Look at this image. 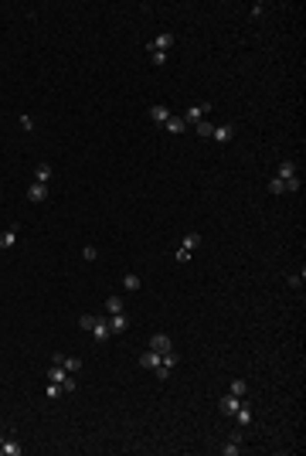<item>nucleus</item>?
<instances>
[{"mask_svg": "<svg viewBox=\"0 0 306 456\" xmlns=\"http://www.w3.org/2000/svg\"><path fill=\"white\" fill-rule=\"evenodd\" d=\"M194 130H197V137H211V133H215V123L201 119V123H194Z\"/></svg>", "mask_w": 306, "mask_h": 456, "instance_id": "obj_22", "label": "nucleus"}, {"mask_svg": "<svg viewBox=\"0 0 306 456\" xmlns=\"http://www.w3.org/2000/svg\"><path fill=\"white\" fill-rule=\"evenodd\" d=\"M150 62L153 65H167V55L163 51H150Z\"/></svg>", "mask_w": 306, "mask_h": 456, "instance_id": "obj_33", "label": "nucleus"}, {"mask_svg": "<svg viewBox=\"0 0 306 456\" xmlns=\"http://www.w3.org/2000/svg\"><path fill=\"white\" fill-rule=\"evenodd\" d=\"M170 371H174V368H167V365H156V368H153V375H156L160 381H167V378H170Z\"/></svg>", "mask_w": 306, "mask_h": 456, "instance_id": "obj_29", "label": "nucleus"}, {"mask_svg": "<svg viewBox=\"0 0 306 456\" xmlns=\"http://www.w3.org/2000/svg\"><path fill=\"white\" fill-rule=\"evenodd\" d=\"M283 184H286V191H289V194H296V191H300V177H289V181H283Z\"/></svg>", "mask_w": 306, "mask_h": 456, "instance_id": "obj_32", "label": "nucleus"}, {"mask_svg": "<svg viewBox=\"0 0 306 456\" xmlns=\"http://www.w3.org/2000/svg\"><path fill=\"white\" fill-rule=\"evenodd\" d=\"M126 327H130V320L123 313H109V334H123Z\"/></svg>", "mask_w": 306, "mask_h": 456, "instance_id": "obj_7", "label": "nucleus"}, {"mask_svg": "<svg viewBox=\"0 0 306 456\" xmlns=\"http://www.w3.org/2000/svg\"><path fill=\"white\" fill-rule=\"evenodd\" d=\"M78 327H82V330H92V327H95V317H92V313H82V317H78Z\"/></svg>", "mask_w": 306, "mask_h": 456, "instance_id": "obj_25", "label": "nucleus"}, {"mask_svg": "<svg viewBox=\"0 0 306 456\" xmlns=\"http://www.w3.org/2000/svg\"><path fill=\"white\" fill-rule=\"evenodd\" d=\"M75 375H65V381H62V388H65V395H68V391H75Z\"/></svg>", "mask_w": 306, "mask_h": 456, "instance_id": "obj_30", "label": "nucleus"}, {"mask_svg": "<svg viewBox=\"0 0 306 456\" xmlns=\"http://www.w3.org/2000/svg\"><path fill=\"white\" fill-rule=\"evenodd\" d=\"M245 391H248V385H245L241 378H235V381H231V395H241V398H245Z\"/></svg>", "mask_w": 306, "mask_h": 456, "instance_id": "obj_26", "label": "nucleus"}, {"mask_svg": "<svg viewBox=\"0 0 306 456\" xmlns=\"http://www.w3.org/2000/svg\"><path fill=\"white\" fill-rule=\"evenodd\" d=\"M170 48H174V34H167V31H163V34H156V38L150 41V51H163V55H167Z\"/></svg>", "mask_w": 306, "mask_h": 456, "instance_id": "obj_3", "label": "nucleus"}, {"mask_svg": "<svg viewBox=\"0 0 306 456\" xmlns=\"http://www.w3.org/2000/svg\"><path fill=\"white\" fill-rule=\"evenodd\" d=\"M269 191H272V194H286V184H283L279 177H272V181H269Z\"/></svg>", "mask_w": 306, "mask_h": 456, "instance_id": "obj_27", "label": "nucleus"}, {"mask_svg": "<svg viewBox=\"0 0 306 456\" xmlns=\"http://www.w3.org/2000/svg\"><path fill=\"white\" fill-rule=\"evenodd\" d=\"M62 368H65L68 375H75L78 368H82V361H78V358H68V354H65V361H62Z\"/></svg>", "mask_w": 306, "mask_h": 456, "instance_id": "obj_24", "label": "nucleus"}, {"mask_svg": "<svg viewBox=\"0 0 306 456\" xmlns=\"http://www.w3.org/2000/svg\"><path fill=\"white\" fill-rule=\"evenodd\" d=\"M21 130H24V133H31V130H34V119H31V116H27V113H24V116H21Z\"/></svg>", "mask_w": 306, "mask_h": 456, "instance_id": "obj_31", "label": "nucleus"}, {"mask_svg": "<svg viewBox=\"0 0 306 456\" xmlns=\"http://www.w3.org/2000/svg\"><path fill=\"white\" fill-rule=\"evenodd\" d=\"M109 337V317H95V327H92V341H106Z\"/></svg>", "mask_w": 306, "mask_h": 456, "instance_id": "obj_5", "label": "nucleus"}, {"mask_svg": "<svg viewBox=\"0 0 306 456\" xmlns=\"http://www.w3.org/2000/svg\"><path fill=\"white\" fill-rule=\"evenodd\" d=\"M163 130H170V133H174V137H177V133H184V130H187V123H184V116H170V119H167V126H163Z\"/></svg>", "mask_w": 306, "mask_h": 456, "instance_id": "obj_12", "label": "nucleus"}, {"mask_svg": "<svg viewBox=\"0 0 306 456\" xmlns=\"http://www.w3.org/2000/svg\"><path fill=\"white\" fill-rule=\"evenodd\" d=\"M65 375H68V371H65L62 365H51V368H48V381H58V385H62V381H65Z\"/></svg>", "mask_w": 306, "mask_h": 456, "instance_id": "obj_20", "label": "nucleus"}, {"mask_svg": "<svg viewBox=\"0 0 306 456\" xmlns=\"http://www.w3.org/2000/svg\"><path fill=\"white\" fill-rule=\"evenodd\" d=\"M106 310H109V313H123V296H119V293H109Z\"/></svg>", "mask_w": 306, "mask_h": 456, "instance_id": "obj_16", "label": "nucleus"}, {"mask_svg": "<svg viewBox=\"0 0 306 456\" xmlns=\"http://www.w3.org/2000/svg\"><path fill=\"white\" fill-rule=\"evenodd\" d=\"M51 181V163H38L34 167V184H48Z\"/></svg>", "mask_w": 306, "mask_h": 456, "instance_id": "obj_11", "label": "nucleus"}, {"mask_svg": "<svg viewBox=\"0 0 306 456\" xmlns=\"http://www.w3.org/2000/svg\"><path fill=\"white\" fill-rule=\"evenodd\" d=\"M180 245H184V249H187V252H194V249H197V245H201V235H197V231H187V235H184V242H180Z\"/></svg>", "mask_w": 306, "mask_h": 456, "instance_id": "obj_19", "label": "nucleus"}, {"mask_svg": "<svg viewBox=\"0 0 306 456\" xmlns=\"http://www.w3.org/2000/svg\"><path fill=\"white\" fill-rule=\"evenodd\" d=\"M82 259H85V262H95V259H99L95 245H85V249H82Z\"/></svg>", "mask_w": 306, "mask_h": 456, "instance_id": "obj_28", "label": "nucleus"}, {"mask_svg": "<svg viewBox=\"0 0 306 456\" xmlns=\"http://www.w3.org/2000/svg\"><path fill=\"white\" fill-rule=\"evenodd\" d=\"M140 286H143V283H140L136 273H126V276H123V290H126V293H136Z\"/></svg>", "mask_w": 306, "mask_h": 456, "instance_id": "obj_13", "label": "nucleus"}, {"mask_svg": "<svg viewBox=\"0 0 306 456\" xmlns=\"http://www.w3.org/2000/svg\"><path fill=\"white\" fill-rule=\"evenodd\" d=\"M276 177H279V181L296 177V163H293V160H283V163H279V170H276Z\"/></svg>", "mask_w": 306, "mask_h": 456, "instance_id": "obj_10", "label": "nucleus"}, {"mask_svg": "<svg viewBox=\"0 0 306 456\" xmlns=\"http://www.w3.org/2000/svg\"><path fill=\"white\" fill-rule=\"evenodd\" d=\"M140 365H143V368H156V365H160V354H156V351H147V354H140Z\"/></svg>", "mask_w": 306, "mask_h": 456, "instance_id": "obj_18", "label": "nucleus"}, {"mask_svg": "<svg viewBox=\"0 0 306 456\" xmlns=\"http://www.w3.org/2000/svg\"><path fill=\"white\" fill-rule=\"evenodd\" d=\"M218 143H231L235 140V123H221V126H215V133H211Z\"/></svg>", "mask_w": 306, "mask_h": 456, "instance_id": "obj_4", "label": "nucleus"}, {"mask_svg": "<svg viewBox=\"0 0 306 456\" xmlns=\"http://www.w3.org/2000/svg\"><path fill=\"white\" fill-rule=\"evenodd\" d=\"M211 113V102H201V106H191L187 113H184V123L191 126V123H201V116H208Z\"/></svg>", "mask_w": 306, "mask_h": 456, "instance_id": "obj_1", "label": "nucleus"}, {"mask_svg": "<svg viewBox=\"0 0 306 456\" xmlns=\"http://www.w3.org/2000/svg\"><path fill=\"white\" fill-rule=\"evenodd\" d=\"M0 446H3V436H0Z\"/></svg>", "mask_w": 306, "mask_h": 456, "instance_id": "obj_37", "label": "nucleus"}, {"mask_svg": "<svg viewBox=\"0 0 306 456\" xmlns=\"http://www.w3.org/2000/svg\"><path fill=\"white\" fill-rule=\"evenodd\" d=\"M248 14H252V17H262V14H265V3H262V0H259V3H252V10H248Z\"/></svg>", "mask_w": 306, "mask_h": 456, "instance_id": "obj_34", "label": "nucleus"}, {"mask_svg": "<svg viewBox=\"0 0 306 456\" xmlns=\"http://www.w3.org/2000/svg\"><path fill=\"white\" fill-rule=\"evenodd\" d=\"M44 395H48V398L55 402V398H62V395H65V388H62L58 381H48V388H44Z\"/></svg>", "mask_w": 306, "mask_h": 456, "instance_id": "obj_21", "label": "nucleus"}, {"mask_svg": "<svg viewBox=\"0 0 306 456\" xmlns=\"http://www.w3.org/2000/svg\"><path fill=\"white\" fill-rule=\"evenodd\" d=\"M0 453H3V456H21V443H17V439H3Z\"/></svg>", "mask_w": 306, "mask_h": 456, "instance_id": "obj_17", "label": "nucleus"}, {"mask_svg": "<svg viewBox=\"0 0 306 456\" xmlns=\"http://www.w3.org/2000/svg\"><path fill=\"white\" fill-rule=\"evenodd\" d=\"M150 351H156V354H167V351H174V341H170L167 334H153V337H150Z\"/></svg>", "mask_w": 306, "mask_h": 456, "instance_id": "obj_2", "label": "nucleus"}, {"mask_svg": "<svg viewBox=\"0 0 306 456\" xmlns=\"http://www.w3.org/2000/svg\"><path fill=\"white\" fill-rule=\"evenodd\" d=\"M235 422H238L241 429H245V426H252V412H248V405H245V402L238 405V412H235Z\"/></svg>", "mask_w": 306, "mask_h": 456, "instance_id": "obj_14", "label": "nucleus"}, {"mask_svg": "<svg viewBox=\"0 0 306 456\" xmlns=\"http://www.w3.org/2000/svg\"><path fill=\"white\" fill-rule=\"evenodd\" d=\"M289 286H293V290H300V286H303V273H300V276H289Z\"/></svg>", "mask_w": 306, "mask_h": 456, "instance_id": "obj_36", "label": "nucleus"}, {"mask_svg": "<svg viewBox=\"0 0 306 456\" xmlns=\"http://www.w3.org/2000/svg\"><path fill=\"white\" fill-rule=\"evenodd\" d=\"M238 405H241V395H225V398H221V412H225V415H235V412H238Z\"/></svg>", "mask_w": 306, "mask_h": 456, "instance_id": "obj_8", "label": "nucleus"}, {"mask_svg": "<svg viewBox=\"0 0 306 456\" xmlns=\"http://www.w3.org/2000/svg\"><path fill=\"white\" fill-rule=\"evenodd\" d=\"M174 259H177V262H187V259H191V252H187V249H184V245H180V249H177V252H174Z\"/></svg>", "mask_w": 306, "mask_h": 456, "instance_id": "obj_35", "label": "nucleus"}, {"mask_svg": "<svg viewBox=\"0 0 306 456\" xmlns=\"http://www.w3.org/2000/svg\"><path fill=\"white\" fill-rule=\"evenodd\" d=\"M27 198H31L34 205L48 201V184H31V187H27Z\"/></svg>", "mask_w": 306, "mask_h": 456, "instance_id": "obj_6", "label": "nucleus"}, {"mask_svg": "<svg viewBox=\"0 0 306 456\" xmlns=\"http://www.w3.org/2000/svg\"><path fill=\"white\" fill-rule=\"evenodd\" d=\"M17 228H21V225H10L3 235H0V249H10V245L17 242Z\"/></svg>", "mask_w": 306, "mask_h": 456, "instance_id": "obj_15", "label": "nucleus"}, {"mask_svg": "<svg viewBox=\"0 0 306 456\" xmlns=\"http://www.w3.org/2000/svg\"><path fill=\"white\" fill-rule=\"evenodd\" d=\"M221 453H225V456H238V453H241V443H238V439H228V443L221 446Z\"/></svg>", "mask_w": 306, "mask_h": 456, "instance_id": "obj_23", "label": "nucleus"}, {"mask_svg": "<svg viewBox=\"0 0 306 456\" xmlns=\"http://www.w3.org/2000/svg\"><path fill=\"white\" fill-rule=\"evenodd\" d=\"M150 119L156 126H167V119H170V109L167 106H150Z\"/></svg>", "mask_w": 306, "mask_h": 456, "instance_id": "obj_9", "label": "nucleus"}]
</instances>
